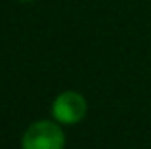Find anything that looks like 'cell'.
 <instances>
[{
    "label": "cell",
    "mask_w": 151,
    "mask_h": 149,
    "mask_svg": "<svg viewBox=\"0 0 151 149\" xmlns=\"http://www.w3.org/2000/svg\"><path fill=\"white\" fill-rule=\"evenodd\" d=\"M17 2H33V0H17Z\"/></svg>",
    "instance_id": "cell-3"
},
{
    "label": "cell",
    "mask_w": 151,
    "mask_h": 149,
    "mask_svg": "<svg viewBox=\"0 0 151 149\" xmlns=\"http://www.w3.org/2000/svg\"><path fill=\"white\" fill-rule=\"evenodd\" d=\"M21 149H65V134L58 120H37L21 138Z\"/></svg>",
    "instance_id": "cell-1"
},
{
    "label": "cell",
    "mask_w": 151,
    "mask_h": 149,
    "mask_svg": "<svg viewBox=\"0 0 151 149\" xmlns=\"http://www.w3.org/2000/svg\"><path fill=\"white\" fill-rule=\"evenodd\" d=\"M86 111H88V105H86L84 96L75 92V90L61 92L52 101V117L63 126L81 122L86 117Z\"/></svg>",
    "instance_id": "cell-2"
}]
</instances>
